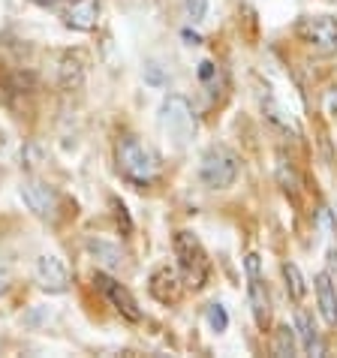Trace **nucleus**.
I'll use <instances>...</instances> for the list:
<instances>
[{
    "instance_id": "8",
    "label": "nucleus",
    "mask_w": 337,
    "mask_h": 358,
    "mask_svg": "<svg viewBox=\"0 0 337 358\" xmlns=\"http://www.w3.org/2000/svg\"><path fill=\"white\" fill-rule=\"evenodd\" d=\"M36 280L45 292H52V295L66 292L69 289V271H66L61 256H52V253L39 256L36 259Z\"/></svg>"
},
{
    "instance_id": "24",
    "label": "nucleus",
    "mask_w": 337,
    "mask_h": 358,
    "mask_svg": "<svg viewBox=\"0 0 337 358\" xmlns=\"http://www.w3.org/2000/svg\"><path fill=\"white\" fill-rule=\"evenodd\" d=\"M9 280H13V277H9V265H6L3 256H0V292L9 289Z\"/></svg>"
},
{
    "instance_id": "11",
    "label": "nucleus",
    "mask_w": 337,
    "mask_h": 358,
    "mask_svg": "<svg viewBox=\"0 0 337 358\" xmlns=\"http://www.w3.org/2000/svg\"><path fill=\"white\" fill-rule=\"evenodd\" d=\"M316 304H320V313H322V320L329 322V325H337V289H334V283H331V277L320 271L316 274Z\"/></svg>"
},
{
    "instance_id": "20",
    "label": "nucleus",
    "mask_w": 337,
    "mask_h": 358,
    "mask_svg": "<svg viewBox=\"0 0 337 358\" xmlns=\"http://www.w3.org/2000/svg\"><path fill=\"white\" fill-rule=\"evenodd\" d=\"M145 82L151 85V87H163V85H168V76L157 64H148L145 66Z\"/></svg>"
},
{
    "instance_id": "22",
    "label": "nucleus",
    "mask_w": 337,
    "mask_h": 358,
    "mask_svg": "<svg viewBox=\"0 0 337 358\" xmlns=\"http://www.w3.org/2000/svg\"><path fill=\"white\" fill-rule=\"evenodd\" d=\"M244 268H247V277H262V259L256 253L244 256Z\"/></svg>"
},
{
    "instance_id": "7",
    "label": "nucleus",
    "mask_w": 337,
    "mask_h": 358,
    "mask_svg": "<svg viewBox=\"0 0 337 358\" xmlns=\"http://www.w3.org/2000/svg\"><path fill=\"white\" fill-rule=\"evenodd\" d=\"M94 283L100 286L103 295L108 298V304H112L115 310L124 316V320H130V322H138V320H142V310H138L136 298L130 295V289H127V286L117 283L115 277H108L106 271H96V274H94Z\"/></svg>"
},
{
    "instance_id": "18",
    "label": "nucleus",
    "mask_w": 337,
    "mask_h": 358,
    "mask_svg": "<svg viewBox=\"0 0 337 358\" xmlns=\"http://www.w3.org/2000/svg\"><path fill=\"white\" fill-rule=\"evenodd\" d=\"M271 350H274V355H280V358L295 355V337H292V328H277Z\"/></svg>"
},
{
    "instance_id": "10",
    "label": "nucleus",
    "mask_w": 337,
    "mask_h": 358,
    "mask_svg": "<svg viewBox=\"0 0 337 358\" xmlns=\"http://www.w3.org/2000/svg\"><path fill=\"white\" fill-rule=\"evenodd\" d=\"M148 289H151V295L160 304H175L178 295H181V280H178V274L172 268H157L151 274V286Z\"/></svg>"
},
{
    "instance_id": "9",
    "label": "nucleus",
    "mask_w": 337,
    "mask_h": 358,
    "mask_svg": "<svg viewBox=\"0 0 337 358\" xmlns=\"http://www.w3.org/2000/svg\"><path fill=\"white\" fill-rule=\"evenodd\" d=\"M64 24L73 27V31L91 34L100 24V0H73L64 13Z\"/></svg>"
},
{
    "instance_id": "25",
    "label": "nucleus",
    "mask_w": 337,
    "mask_h": 358,
    "mask_svg": "<svg viewBox=\"0 0 337 358\" xmlns=\"http://www.w3.org/2000/svg\"><path fill=\"white\" fill-rule=\"evenodd\" d=\"M211 76H214V64L211 61H202L199 64V78H202V82H208Z\"/></svg>"
},
{
    "instance_id": "17",
    "label": "nucleus",
    "mask_w": 337,
    "mask_h": 358,
    "mask_svg": "<svg viewBox=\"0 0 337 358\" xmlns=\"http://www.w3.org/2000/svg\"><path fill=\"white\" fill-rule=\"evenodd\" d=\"M205 320H208V325H211V331H217V334H223L226 328H229V313H226V307L223 304H208V310H205Z\"/></svg>"
},
{
    "instance_id": "4",
    "label": "nucleus",
    "mask_w": 337,
    "mask_h": 358,
    "mask_svg": "<svg viewBox=\"0 0 337 358\" xmlns=\"http://www.w3.org/2000/svg\"><path fill=\"white\" fill-rule=\"evenodd\" d=\"M175 256H178V265L184 271V283L187 286H199L205 283V274H208V259H205V250L199 244V238L193 232H175Z\"/></svg>"
},
{
    "instance_id": "2",
    "label": "nucleus",
    "mask_w": 337,
    "mask_h": 358,
    "mask_svg": "<svg viewBox=\"0 0 337 358\" xmlns=\"http://www.w3.org/2000/svg\"><path fill=\"white\" fill-rule=\"evenodd\" d=\"M160 127H163V133L172 138L175 148H184L190 142L196 133V115H193L190 99L181 94H168L160 106Z\"/></svg>"
},
{
    "instance_id": "19",
    "label": "nucleus",
    "mask_w": 337,
    "mask_h": 358,
    "mask_svg": "<svg viewBox=\"0 0 337 358\" xmlns=\"http://www.w3.org/2000/svg\"><path fill=\"white\" fill-rule=\"evenodd\" d=\"M277 181H280V187L286 193H299V175H295V169L286 163L283 157L277 160Z\"/></svg>"
},
{
    "instance_id": "3",
    "label": "nucleus",
    "mask_w": 337,
    "mask_h": 358,
    "mask_svg": "<svg viewBox=\"0 0 337 358\" xmlns=\"http://www.w3.org/2000/svg\"><path fill=\"white\" fill-rule=\"evenodd\" d=\"M238 172H241V163L229 148H208L202 163H199V181L208 190H226L238 181Z\"/></svg>"
},
{
    "instance_id": "26",
    "label": "nucleus",
    "mask_w": 337,
    "mask_h": 358,
    "mask_svg": "<svg viewBox=\"0 0 337 358\" xmlns=\"http://www.w3.org/2000/svg\"><path fill=\"white\" fill-rule=\"evenodd\" d=\"M325 103H329V112L337 115V87H334V91H329V99H325Z\"/></svg>"
},
{
    "instance_id": "12",
    "label": "nucleus",
    "mask_w": 337,
    "mask_h": 358,
    "mask_svg": "<svg viewBox=\"0 0 337 358\" xmlns=\"http://www.w3.org/2000/svg\"><path fill=\"white\" fill-rule=\"evenodd\" d=\"M247 304L253 310V320L259 328L268 325L271 320V298H268V289L262 286V277H250V286H247Z\"/></svg>"
},
{
    "instance_id": "23",
    "label": "nucleus",
    "mask_w": 337,
    "mask_h": 358,
    "mask_svg": "<svg viewBox=\"0 0 337 358\" xmlns=\"http://www.w3.org/2000/svg\"><path fill=\"white\" fill-rule=\"evenodd\" d=\"M115 217H117V223H124V232H130V229H133V223H130V214H127V208L121 205V202H117V199H115Z\"/></svg>"
},
{
    "instance_id": "5",
    "label": "nucleus",
    "mask_w": 337,
    "mask_h": 358,
    "mask_svg": "<svg viewBox=\"0 0 337 358\" xmlns=\"http://www.w3.org/2000/svg\"><path fill=\"white\" fill-rule=\"evenodd\" d=\"M299 36L316 55L329 57L337 52V18L331 15H316V18H301L299 22Z\"/></svg>"
},
{
    "instance_id": "21",
    "label": "nucleus",
    "mask_w": 337,
    "mask_h": 358,
    "mask_svg": "<svg viewBox=\"0 0 337 358\" xmlns=\"http://www.w3.org/2000/svg\"><path fill=\"white\" fill-rule=\"evenodd\" d=\"M187 15H190V22H202L208 15V0H187Z\"/></svg>"
},
{
    "instance_id": "27",
    "label": "nucleus",
    "mask_w": 337,
    "mask_h": 358,
    "mask_svg": "<svg viewBox=\"0 0 337 358\" xmlns=\"http://www.w3.org/2000/svg\"><path fill=\"white\" fill-rule=\"evenodd\" d=\"M181 36H184V39H187V43H190V45H199V43H202V36H199V34H193V31H184Z\"/></svg>"
},
{
    "instance_id": "15",
    "label": "nucleus",
    "mask_w": 337,
    "mask_h": 358,
    "mask_svg": "<svg viewBox=\"0 0 337 358\" xmlns=\"http://www.w3.org/2000/svg\"><path fill=\"white\" fill-rule=\"evenodd\" d=\"M295 328H299V337H301V343H304V350L310 352V355H320L322 352V346H320V334H316V328H313V320L307 316L301 307L295 310Z\"/></svg>"
},
{
    "instance_id": "6",
    "label": "nucleus",
    "mask_w": 337,
    "mask_h": 358,
    "mask_svg": "<svg viewBox=\"0 0 337 358\" xmlns=\"http://www.w3.org/2000/svg\"><path fill=\"white\" fill-rule=\"evenodd\" d=\"M22 202L31 208L36 217H43V220H55L57 217V193L55 187H48L45 181H36V178H27L22 181Z\"/></svg>"
},
{
    "instance_id": "14",
    "label": "nucleus",
    "mask_w": 337,
    "mask_h": 358,
    "mask_svg": "<svg viewBox=\"0 0 337 358\" xmlns=\"http://www.w3.org/2000/svg\"><path fill=\"white\" fill-rule=\"evenodd\" d=\"M57 85H61L64 91H78V87L85 85V66H82L78 57H73V55L61 57V66H57Z\"/></svg>"
},
{
    "instance_id": "1",
    "label": "nucleus",
    "mask_w": 337,
    "mask_h": 358,
    "mask_svg": "<svg viewBox=\"0 0 337 358\" xmlns=\"http://www.w3.org/2000/svg\"><path fill=\"white\" fill-rule=\"evenodd\" d=\"M115 157H117V169L124 172V178H130L133 184H148L157 175V160L148 148L138 142L136 136H121L115 145Z\"/></svg>"
},
{
    "instance_id": "28",
    "label": "nucleus",
    "mask_w": 337,
    "mask_h": 358,
    "mask_svg": "<svg viewBox=\"0 0 337 358\" xmlns=\"http://www.w3.org/2000/svg\"><path fill=\"white\" fill-rule=\"evenodd\" d=\"M34 3H39V6H57V3H64V0H34Z\"/></svg>"
},
{
    "instance_id": "16",
    "label": "nucleus",
    "mask_w": 337,
    "mask_h": 358,
    "mask_svg": "<svg viewBox=\"0 0 337 358\" xmlns=\"http://www.w3.org/2000/svg\"><path fill=\"white\" fill-rule=\"evenodd\" d=\"M283 277H286V289H289V295L295 298V301H301V298L307 295V283H304L301 268L295 262H283Z\"/></svg>"
},
{
    "instance_id": "13",
    "label": "nucleus",
    "mask_w": 337,
    "mask_h": 358,
    "mask_svg": "<svg viewBox=\"0 0 337 358\" xmlns=\"http://www.w3.org/2000/svg\"><path fill=\"white\" fill-rule=\"evenodd\" d=\"M87 253H91L103 268H108V271L121 268V262H124L121 247L112 244V241H103V238H87Z\"/></svg>"
}]
</instances>
